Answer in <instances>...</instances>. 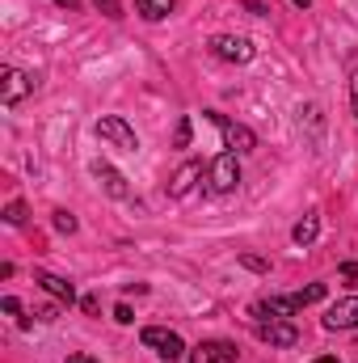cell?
I'll use <instances>...</instances> for the list:
<instances>
[{
  "mask_svg": "<svg viewBox=\"0 0 358 363\" xmlns=\"http://www.w3.org/2000/svg\"><path fill=\"white\" fill-rule=\"evenodd\" d=\"M38 85V77L34 72H21V68H0V101L4 106H17V101H25L30 93Z\"/></svg>",
  "mask_w": 358,
  "mask_h": 363,
  "instance_id": "1",
  "label": "cell"
},
{
  "mask_svg": "<svg viewBox=\"0 0 358 363\" xmlns=\"http://www.w3.org/2000/svg\"><path fill=\"white\" fill-rule=\"evenodd\" d=\"M139 342H144L148 351H156L161 359H169V363H178L181 355H185V342H181L173 330H161V325H148V330L139 334Z\"/></svg>",
  "mask_w": 358,
  "mask_h": 363,
  "instance_id": "2",
  "label": "cell"
},
{
  "mask_svg": "<svg viewBox=\"0 0 358 363\" xmlns=\"http://www.w3.org/2000/svg\"><path fill=\"white\" fill-rule=\"evenodd\" d=\"M207 118L224 131V144H228V148H236V152H253V148H258V135H253L245 123H232V118H224V114H215V110H207Z\"/></svg>",
  "mask_w": 358,
  "mask_h": 363,
  "instance_id": "3",
  "label": "cell"
},
{
  "mask_svg": "<svg viewBox=\"0 0 358 363\" xmlns=\"http://www.w3.org/2000/svg\"><path fill=\"white\" fill-rule=\"evenodd\" d=\"M97 135L105 140V144H114V148H122V152H135L139 148V140H135V131L118 118V114H105V118H97Z\"/></svg>",
  "mask_w": 358,
  "mask_h": 363,
  "instance_id": "4",
  "label": "cell"
},
{
  "mask_svg": "<svg viewBox=\"0 0 358 363\" xmlns=\"http://www.w3.org/2000/svg\"><path fill=\"white\" fill-rule=\"evenodd\" d=\"M211 190L215 194H228V190H236V182H241V165H236V152H219L215 161H211Z\"/></svg>",
  "mask_w": 358,
  "mask_h": 363,
  "instance_id": "5",
  "label": "cell"
},
{
  "mask_svg": "<svg viewBox=\"0 0 358 363\" xmlns=\"http://www.w3.org/2000/svg\"><path fill=\"white\" fill-rule=\"evenodd\" d=\"M211 51H215L219 60H228V64H249V60H253V43L241 38V34H215V38H211Z\"/></svg>",
  "mask_w": 358,
  "mask_h": 363,
  "instance_id": "6",
  "label": "cell"
},
{
  "mask_svg": "<svg viewBox=\"0 0 358 363\" xmlns=\"http://www.w3.org/2000/svg\"><path fill=\"white\" fill-rule=\"evenodd\" d=\"M258 321H287L291 313H299V300L295 296H266V300H253L249 308Z\"/></svg>",
  "mask_w": 358,
  "mask_h": 363,
  "instance_id": "7",
  "label": "cell"
},
{
  "mask_svg": "<svg viewBox=\"0 0 358 363\" xmlns=\"http://www.w3.org/2000/svg\"><path fill=\"white\" fill-rule=\"evenodd\" d=\"M253 330H258V338L270 342V347H295L299 342V330L291 321H258Z\"/></svg>",
  "mask_w": 358,
  "mask_h": 363,
  "instance_id": "8",
  "label": "cell"
},
{
  "mask_svg": "<svg viewBox=\"0 0 358 363\" xmlns=\"http://www.w3.org/2000/svg\"><path fill=\"white\" fill-rule=\"evenodd\" d=\"M325 330H358V296L337 300V304L325 313Z\"/></svg>",
  "mask_w": 358,
  "mask_h": 363,
  "instance_id": "9",
  "label": "cell"
},
{
  "mask_svg": "<svg viewBox=\"0 0 358 363\" xmlns=\"http://www.w3.org/2000/svg\"><path fill=\"white\" fill-rule=\"evenodd\" d=\"M34 283H38L47 296H55L59 304H76V287H72V279H64V274H51V271H34Z\"/></svg>",
  "mask_w": 358,
  "mask_h": 363,
  "instance_id": "10",
  "label": "cell"
},
{
  "mask_svg": "<svg viewBox=\"0 0 358 363\" xmlns=\"http://www.w3.org/2000/svg\"><path fill=\"white\" fill-rule=\"evenodd\" d=\"M93 178L105 186V194H110V199H127V194H131L127 178H122V174H118L114 165H105V161H97V165H93Z\"/></svg>",
  "mask_w": 358,
  "mask_h": 363,
  "instance_id": "11",
  "label": "cell"
},
{
  "mask_svg": "<svg viewBox=\"0 0 358 363\" xmlns=\"http://www.w3.org/2000/svg\"><path fill=\"white\" fill-rule=\"evenodd\" d=\"M198 178H202V165H198V161H185L178 174H173V182H169V194H173V199H185Z\"/></svg>",
  "mask_w": 358,
  "mask_h": 363,
  "instance_id": "12",
  "label": "cell"
},
{
  "mask_svg": "<svg viewBox=\"0 0 358 363\" xmlns=\"http://www.w3.org/2000/svg\"><path fill=\"white\" fill-rule=\"evenodd\" d=\"M316 233H321V216H316V211H308V216L291 228V241H295V245H312V241H316Z\"/></svg>",
  "mask_w": 358,
  "mask_h": 363,
  "instance_id": "13",
  "label": "cell"
},
{
  "mask_svg": "<svg viewBox=\"0 0 358 363\" xmlns=\"http://www.w3.org/2000/svg\"><path fill=\"white\" fill-rule=\"evenodd\" d=\"M135 4H139V13H144L148 21H161V17L173 13V0H135Z\"/></svg>",
  "mask_w": 358,
  "mask_h": 363,
  "instance_id": "14",
  "label": "cell"
},
{
  "mask_svg": "<svg viewBox=\"0 0 358 363\" xmlns=\"http://www.w3.org/2000/svg\"><path fill=\"white\" fill-rule=\"evenodd\" d=\"M190 363H224V355L215 351V342H198V347L190 351Z\"/></svg>",
  "mask_w": 358,
  "mask_h": 363,
  "instance_id": "15",
  "label": "cell"
},
{
  "mask_svg": "<svg viewBox=\"0 0 358 363\" xmlns=\"http://www.w3.org/2000/svg\"><path fill=\"white\" fill-rule=\"evenodd\" d=\"M25 216H30V211H25V203H21V199H13V203L4 207V224H13V228H17V224H25Z\"/></svg>",
  "mask_w": 358,
  "mask_h": 363,
  "instance_id": "16",
  "label": "cell"
},
{
  "mask_svg": "<svg viewBox=\"0 0 358 363\" xmlns=\"http://www.w3.org/2000/svg\"><path fill=\"white\" fill-rule=\"evenodd\" d=\"M295 300H299V308H304V304H316V300H325V283H312V287L295 291Z\"/></svg>",
  "mask_w": 358,
  "mask_h": 363,
  "instance_id": "17",
  "label": "cell"
},
{
  "mask_svg": "<svg viewBox=\"0 0 358 363\" xmlns=\"http://www.w3.org/2000/svg\"><path fill=\"white\" fill-rule=\"evenodd\" d=\"M190 135H194L190 118H178V131H173V148H190Z\"/></svg>",
  "mask_w": 358,
  "mask_h": 363,
  "instance_id": "18",
  "label": "cell"
},
{
  "mask_svg": "<svg viewBox=\"0 0 358 363\" xmlns=\"http://www.w3.org/2000/svg\"><path fill=\"white\" fill-rule=\"evenodd\" d=\"M93 4H97V13H105L110 21H118V17H122V0H93Z\"/></svg>",
  "mask_w": 358,
  "mask_h": 363,
  "instance_id": "19",
  "label": "cell"
},
{
  "mask_svg": "<svg viewBox=\"0 0 358 363\" xmlns=\"http://www.w3.org/2000/svg\"><path fill=\"white\" fill-rule=\"evenodd\" d=\"M241 267H249V271H258V274L270 271V262L266 258H258V254H241Z\"/></svg>",
  "mask_w": 358,
  "mask_h": 363,
  "instance_id": "20",
  "label": "cell"
},
{
  "mask_svg": "<svg viewBox=\"0 0 358 363\" xmlns=\"http://www.w3.org/2000/svg\"><path fill=\"white\" fill-rule=\"evenodd\" d=\"M55 228L59 233H76V216L72 211H55Z\"/></svg>",
  "mask_w": 358,
  "mask_h": 363,
  "instance_id": "21",
  "label": "cell"
},
{
  "mask_svg": "<svg viewBox=\"0 0 358 363\" xmlns=\"http://www.w3.org/2000/svg\"><path fill=\"white\" fill-rule=\"evenodd\" d=\"M114 321H118V325H131V321H135L131 304H118V308H114Z\"/></svg>",
  "mask_w": 358,
  "mask_h": 363,
  "instance_id": "22",
  "label": "cell"
},
{
  "mask_svg": "<svg viewBox=\"0 0 358 363\" xmlns=\"http://www.w3.org/2000/svg\"><path fill=\"white\" fill-rule=\"evenodd\" d=\"M0 308H4L8 317H17V313H21V300H17V296H4V300H0Z\"/></svg>",
  "mask_w": 358,
  "mask_h": 363,
  "instance_id": "23",
  "label": "cell"
},
{
  "mask_svg": "<svg viewBox=\"0 0 358 363\" xmlns=\"http://www.w3.org/2000/svg\"><path fill=\"white\" fill-rule=\"evenodd\" d=\"M215 351L224 355V363H236V347L232 342H215Z\"/></svg>",
  "mask_w": 358,
  "mask_h": 363,
  "instance_id": "24",
  "label": "cell"
},
{
  "mask_svg": "<svg viewBox=\"0 0 358 363\" xmlns=\"http://www.w3.org/2000/svg\"><path fill=\"white\" fill-rule=\"evenodd\" d=\"M350 106H354V118H358V72L350 77Z\"/></svg>",
  "mask_w": 358,
  "mask_h": 363,
  "instance_id": "25",
  "label": "cell"
},
{
  "mask_svg": "<svg viewBox=\"0 0 358 363\" xmlns=\"http://www.w3.org/2000/svg\"><path fill=\"white\" fill-rule=\"evenodd\" d=\"M245 9H249V13H253V17H266V13H270L266 4H258V0H249V4H245Z\"/></svg>",
  "mask_w": 358,
  "mask_h": 363,
  "instance_id": "26",
  "label": "cell"
},
{
  "mask_svg": "<svg viewBox=\"0 0 358 363\" xmlns=\"http://www.w3.org/2000/svg\"><path fill=\"white\" fill-rule=\"evenodd\" d=\"M81 308L93 317V313H97V296H85V300H81Z\"/></svg>",
  "mask_w": 358,
  "mask_h": 363,
  "instance_id": "27",
  "label": "cell"
},
{
  "mask_svg": "<svg viewBox=\"0 0 358 363\" xmlns=\"http://www.w3.org/2000/svg\"><path fill=\"white\" fill-rule=\"evenodd\" d=\"M342 274L346 279H358V262H342Z\"/></svg>",
  "mask_w": 358,
  "mask_h": 363,
  "instance_id": "28",
  "label": "cell"
},
{
  "mask_svg": "<svg viewBox=\"0 0 358 363\" xmlns=\"http://www.w3.org/2000/svg\"><path fill=\"white\" fill-rule=\"evenodd\" d=\"M64 363H97V359H93V355H68Z\"/></svg>",
  "mask_w": 358,
  "mask_h": 363,
  "instance_id": "29",
  "label": "cell"
},
{
  "mask_svg": "<svg viewBox=\"0 0 358 363\" xmlns=\"http://www.w3.org/2000/svg\"><path fill=\"white\" fill-rule=\"evenodd\" d=\"M55 4H64V9H76V4H81V0H55Z\"/></svg>",
  "mask_w": 358,
  "mask_h": 363,
  "instance_id": "30",
  "label": "cell"
},
{
  "mask_svg": "<svg viewBox=\"0 0 358 363\" xmlns=\"http://www.w3.org/2000/svg\"><path fill=\"white\" fill-rule=\"evenodd\" d=\"M312 363H337V359L333 355H321V359H312Z\"/></svg>",
  "mask_w": 358,
  "mask_h": 363,
  "instance_id": "31",
  "label": "cell"
},
{
  "mask_svg": "<svg viewBox=\"0 0 358 363\" xmlns=\"http://www.w3.org/2000/svg\"><path fill=\"white\" fill-rule=\"evenodd\" d=\"M291 4H295V9H308V4H312V0H291Z\"/></svg>",
  "mask_w": 358,
  "mask_h": 363,
  "instance_id": "32",
  "label": "cell"
}]
</instances>
